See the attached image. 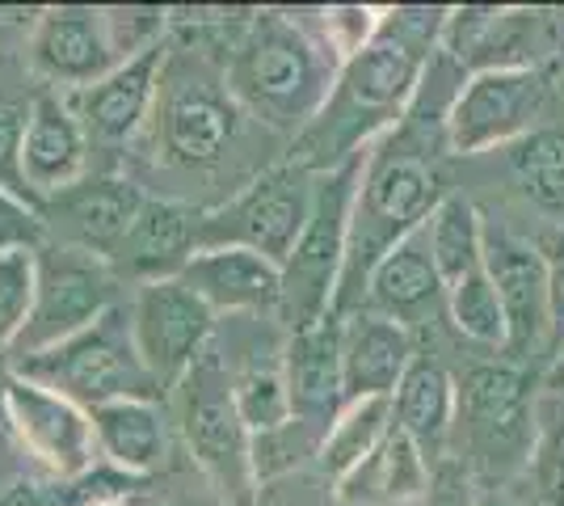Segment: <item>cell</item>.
Segmentation results:
<instances>
[{
    "mask_svg": "<svg viewBox=\"0 0 564 506\" xmlns=\"http://www.w3.org/2000/svg\"><path fill=\"white\" fill-rule=\"evenodd\" d=\"M30 64L34 73L59 89H89L106 73L118 68V55L106 34V9H85V4H64V9H47L34 39H30Z\"/></svg>",
    "mask_w": 564,
    "mask_h": 506,
    "instance_id": "16",
    "label": "cell"
},
{
    "mask_svg": "<svg viewBox=\"0 0 564 506\" xmlns=\"http://www.w3.org/2000/svg\"><path fill=\"white\" fill-rule=\"evenodd\" d=\"M13 367H18V376L64 392L68 401H76L89 413L110 401H156L161 397V385L148 376L140 351H135L127 304H115L89 330H80L76 337L51 346L43 355L13 363Z\"/></svg>",
    "mask_w": 564,
    "mask_h": 506,
    "instance_id": "6",
    "label": "cell"
},
{
    "mask_svg": "<svg viewBox=\"0 0 564 506\" xmlns=\"http://www.w3.org/2000/svg\"><path fill=\"white\" fill-rule=\"evenodd\" d=\"M531 473L543 506H564V397L543 401L535 418V443H531Z\"/></svg>",
    "mask_w": 564,
    "mask_h": 506,
    "instance_id": "33",
    "label": "cell"
},
{
    "mask_svg": "<svg viewBox=\"0 0 564 506\" xmlns=\"http://www.w3.org/2000/svg\"><path fill=\"white\" fill-rule=\"evenodd\" d=\"M540 68H485L464 80L447 115V148L459 157H476L485 148L514 144L527 131L543 106Z\"/></svg>",
    "mask_w": 564,
    "mask_h": 506,
    "instance_id": "10",
    "label": "cell"
},
{
    "mask_svg": "<svg viewBox=\"0 0 564 506\" xmlns=\"http://www.w3.org/2000/svg\"><path fill=\"white\" fill-rule=\"evenodd\" d=\"M85 169H89V136L76 119L72 101L55 89L34 94L22 136V177L34 203L43 207V198L76 186Z\"/></svg>",
    "mask_w": 564,
    "mask_h": 506,
    "instance_id": "18",
    "label": "cell"
},
{
    "mask_svg": "<svg viewBox=\"0 0 564 506\" xmlns=\"http://www.w3.org/2000/svg\"><path fill=\"white\" fill-rule=\"evenodd\" d=\"M4 413H9V427L18 431V439L59 477H80L94 464V418L64 392L34 385L13 372L4 385Z\"/></svg>",
    "mask_w": 564,
    "mask_h": 506,
    "instance_id": "13",
    "label": "cell"
},
{
    "mask_svg": "<svg viewBox=\"0 0 564 506\" xmlns=\"http://www.w3.org/2000/svg\"><path fill=\"white\" fill-rule=\"evenodd\" d=\"M34 258H39V295H34V313L25 321L22 337L9 351L13 363L68 342L94 321H101L115 304H122L115 270L94 254L47 245Z\"/></svg>",
    "mask_w": 564,
    "mask_h": 506,
    "instance_id": "8",
    "label": "cell"
},
{
    "mask_svg": "<svg viewBox=\"0 0 564 506\" xmlns=\"http://www.w3.org/2000/svg\"><path fill=\"white\" fill-rule=\"evenodd\" d=\"M547 262V291H552V321L564 325V233H547L540 245Z\"/></svg>",
    "mask_w": 564,
    "mask_h": 506,
    "instance_id": "37",
    "label": "cell"
},
{
    "mask_svg": "<svg viewBox=\"0 0 564 506\" xmlns=\"http://www.w3.org/2000/svg\"><path fill=\"white\" fill-rule=\"evenodd\" d=\"M362 482L358 494H367V498H388V503H404V498H417L425 485V460L422 452L413 448V439L404 431H388V439L379 443L371 456L362 460L358 469H354L350 477H346V489L350 485Z\"/></svg>",
    "mask_w": 564,
    "mask_h": 506,
    "instance_id": "30",
    "label": "cell"
},
{
    "mask_svg": "<svg viewBox=\"0 0 564 506\" xmlns=\"http://www.w3.org/2000/svg\"><path fill=\"white\" fill-rule=\"evenodd\" d=\"M4 385H9V376L0 372V406H4Z\"/></svg>",
    "mask_w": 564,
    "mask_h": 506,
    "instance_id": "39",
    "label": "cell"
},
{
    "mask_svg": "<svg viewBox=\"0 0 564 506\" xmlns=\"http://www.w3.org/2000/svg\"><path fill=\"white\" fill-rule=\"evenodd\" d=\"M131 309V334L140 351L148 376L165 388H177L189 363L198 359L215 334V313L182 283V279H161L135 291Z\"/></svg>",
    "mask_w": 564,
    "mask_h": 506,
    "instance_id": "11",
    "label": "cell"
},
{
    "mask_svg": "<svg viewBox=\"0 0 564 506\" xmlns=\"http://www.w3.org/2000/svg\"><path fill=\"white\" fill-rule=\"evenodd\" d=\"M425 245L443 288L459 283L464 274L485 266V216L471 207V198L447 191V198L425 219Z\"/></svg>",
    "mask_w": 564,
    "mask_h": 506,
    "instance_id": "26",
    "label": "cell"
},
{
    "mask_svg": "<svg viewBox=\"0 0 564 506\" xmlns=\"http://www.w3.org/2000/svg\"><path fill=\"white\" fill-rule=\"evenodd\" d=\"M169 47L140 51L131 60H122L115 73H106L97 85L72 94V110L89 136V148H122L140 136L143 127L152 122L156 110V89H161V73H165Z\"/></svg>",
    "mask_w": 564,
    "mask_h": 506,
    "instance_id": "15",
    "label": "cell"
},
{
    "mask_svg": "<svg viewBox=\"0 0 564 506\" xmlns=\"http://www.w3.org/2000/svg\"><path fill=\"white\" fill-rule=\"evenodd\" d=\"M485 270L494 279L501 316H506V363H522L535 355L552 334V291H547V262L540 245L522 241L506 228L485 224Z\"/></svg>",
    "mask_w": 564,
    "mask_h": 506,
    "instance_id": "12",
    "label": "cell"
},
{
    "mask_svg": "<svg viewBox=\"0 0 564 506\" xmlns=\"http://www.w3.org/2000/svg\"><path fill=\"white\" fill-rule=\"evenodd\" d=\"M392 422L413 439L425 464L443 456L455 431V380L434 355H413L409 372L400 376L392 392Z\"/></svg>",
    "mask_w": 564,
    "mask_h": 506,
    "instance_id": "24",
    "label": "cell"
},
{
    "mask_svg": "<svg viewBox=\"0 0 564 506\" xmlns=\"http://www.w3.org/2000/svg\"><path fill=\"white\" fill-rule=\"evenodd\" d=\"M451 9H392L362 51L341 60L321 119L300 136L295 165L333 169L388 136L422 85L430 55L443 43Z\"/></svg>",
    "mask_w": 564,
    "mask_h": 506,
    "instance_id": "1",
    "label": "cell"
},
{
    "mask_svg": "<svg viewBox=\"0 0 564 506\" xmlns=\"http://www.w3.org/2000/svg\"><path fill=\"white\" fill-rule=\"evenodd\" d=\"M447 316L476 346H489V351L506 346V316H501V300H497V288L485 266L447 288Z\"/></svg>",
    "mask_w": 564,
    "mask_h": 506,
    "instance_id": "31",
    "label": "cell"
},
{
    "mask_svg": "<svg viewBox=\"0 0 564 506\" xmlns=\"http://www.w3.org/2000/svg\"><path fill=\"white\" fill-rule=\"evenodd\" d=\"M39 249H13L0 254V359L13 351V342L22 337L25 321L34 313V295H39Z\"/></svg>",
    "mask_w": 564,
    "mask_h": 506,
    "instance_id": "32",
    "label": "cell"
},
{
    "mask_svg": "<svg viewBox=\"0 0 564 506\" xmlns=\"http://www.w3.org/2000/svg\"><path fill=\"white\" fill-rule=\"evenodd\" d=\"M143 198L148 194L135 182H122V177H80L68 191L43 198L39 216H43L47 237H55V245L80 249V254H94L101 262H110L115 249L122 245V237L131 233L135 216H140Z\"/></svg>",
    "mask_w": 564,
    "mask_h": 506,
    "instance_id": "14",
    "label": "cell"
},
{
    "mask_svg": "<svg viewBox=\"0 0 564 506\" xmlns=\"http://www.w3.org/2000/svg\"><path fill=\"white\" fill-rule=\"evenodd\" d=\"M198 233H203V212L177 203V198H143L140 216L131 224V233L110 258L115 279H131V283H161V279H177L182 266L198 254Z\"/></svg>",
    "mask_w": 564,
    "mask_h": 506,
    "instance_id": "17",
    "label": "cell"
},
{
    "mask_svg": "<svg viewBox=\"0 0 564 506\" xmlns=\"http://www.w3.org/2000/svg\"><path fill=\"white\" fill-rule=\"evenodd\" d=\"M282 372L291 392V418L316 431H329L333 418L346 406L341 385V316H325L282 346Z\"/></svg>",
    "mask_w": 564,
    "mask_h": 506,
    "instance_id": "21",
    "label": "cell"
},
{
    "mask_svg": "<svg viewBox=\"0 0 564 506\" xmlns=\"http://www.w3.org/2000/svg\"><path fill=\"white\" fill-rule=\"evenodd\" d=\"M215 316L219 313H279L282 266L240 245L198 249L177 274Z\"/></svg>",
    "mask_w": 564,
    "mask_h": 506,
    "instance_id": "20",
    "label": "cell"
},
{
    "mask_svg": "<svg viewBox=\"0 0 564 506\" xmlns=\"http://www.w3.org/2000/svg\"><path fill=\"white\" fill-rule=\"evenodd\" d=\"M510 173L543 216H564V136L561 131H527L510 144Z\"/></svg>",
    "mask_w": 564,
    "mask_h": 506,
    "instance_id": "29",
    "label": "cell"
},
{
    "mask_svg": "<svg viewBox=\"0 0 564 506\" xmlns=\"http://www.w3.org/2000/svg\"><path fill=\"white\" fill-rule=\"evenodd\" d=\"M182 434L194 460L215 477L224 494L245 498L253 477V434L245 431L232 401V376L224 355L207 346L182 376Z\"/></svg>",
    "mask_w": 564,
    "mask_h": 506,
    "instance_id": "9",
    "label": "cell"
},
{
    "mask_svg": "<svg viewBox=\"0 0 564 506\" xmlns=\"http://www.w3.org/2000/svg\"><path fill=\"white\" fill-rule=\"evenodd\" d=\"M47 241V228L34 203H25L18 194L0 191V254H13V249H43Z\"/></svg>",
    "mask_w": 564,
    "mask_h": 506,
    "instance_id": "36",
    "label": "cell"
},
{
    "mask_svg": "<svg viewBox=\"0 0 564 506\" xmlns=\"http://www.w3.org/2000/svg\"><path fill=\"white\" fill-rule=\"evenodd\" d=\"M312 194H316L312 169L295 165V161L265 169L228 207L203 212L198 249L240 245V249L270 258L274 266H286V258L295 254V245L304 237L307 216H312Z\"/></svg>",
    "mask_w": 564,
    "mask_h": 506,
    "instance_id": "7",
    "label": "cell"
},
{
    "mask_svg": "<svg viewBox=\"0 0 564 506\" xmlns=\"http://www.w3.org/2000/svg\"><path fill=\"white\" fill-rule=\"evenodd\" d=\"M165 9H106V34H110L118 64L148 47H156V43H165Z\"/></svg>",
    "mask_w": 564,
    "mask_h": 506,
    "instance_id": "34",
    "label": "cell"
},
{
    "mask_svg": "<svg viewBox=\"0 0 564 506\" xmlns=\"http://www.w3.org/2000/svg\"><path fill=\"white\" fill-rule=\"evenodd\" d=\"M543 388L552 392V397H561L564 392V351L552 359V367H547V376H543Z\"/></svg>",
    "mask_w": 564,
    "mask_h": 506,
    "instance_id": "38",
    "label": "cell"
},
{
    "mask_svg": "<svg viewBox=\"0 0 564 506\" xmlns=\"http://www.w3.org/2000/svg\"><path fill=\"white\" fill-rule=\"evenodd\" d=\"M25 115H30V106H9V101H0V191L34 203V194H30V186H25V177H22ZM34 207H39V203H34Z\"/></svg>",
    "mask_w": 564,
    "mask_h": 506,
    "instance_id": "35",
    "label": "cell"
},
{
    "mask_svg": "<svg viewBox=\"0 0 564 506\" xmlns=\"http://www.w3.org/2000/svg\"><path fill=\"white\" fill-rule=\"evenodd\" d=\"M397 422H392V397H362V401H346L341 413L333 418V427L321 439V469L346 482L362 460L376 452L388 439Z\"/></svg>",
    "mask_w": 564,
    "mask_h": 506,
    "instance_id": "27",
    "label": "cell"
},
{
    "mask_svg": "<svg viewBox=\"0 0 564 506\" xmlns=\"http://www.w3.org/2000/svg\"><path fill=\"white\" fill-rule=\"evenodd\" d=\"M438 309H447V288H443V279L434 270L422 224L409 241H400L392 254H383L376 262L358 313L388 316L404 330H413V325H425Z\"/></svg>",
    "mask_w": 564,
    "mask_h": 506,
    "instance_id": "22",
    "label": "cell"
},
{
    "mask_svg": "<svg viewBox=\"0 0 564 506\" xmlns=\"http://www.w3.org/2000/svg\"><path fill=\"white\" fill-rule=\"evenodd\" d=\"M371 161V148L346 157L341 165L325 169L316 177L312 194V216L295 254L282 266V300L279 316L291 334L333 316L341 270H346V241H350V212L354 194L362 186V173Z\"/></svg>",
    "mask_w": 564,
    "mask_h": 506,
    "instance_id": "4",
    "label": "cell"
},
{
    "mask_svg": "<svg viewBox=\"0 0 564 506\" xmlns=\"http://www.w3.org/2000/svg\"><path fill=\"white\" fill-rule=\"evenodd\" d=\"M232 376V401L245 422V431L270 434L291 422V392H286V372H282V351L274 355H249Z\"/></svg>",
    "mask_w": 564,
    "mask_h": 506,
    "instance_id": "28",
    "label": "cell"
},
{
    "mask_svg": "<svg viewBox=\"0 0 564 506\" xmlns=\"http://www.w3.org/2000/svg\"><path fill=\"white\" fill-rule=\"evenodd\" d=\"M417 355L413 330L376 313L341 316V385L346 401L362 397H392L400 376Z\"/></svg>",
    "mask_w": 564,
    "mask_h": 506,
    "instance_id": "23",
    "label": "cell"
},
{
    "mask_svg": "<svg viewBox=\"0 0 564 506\" xmlns=\"http://www.w3.org/2000/svg\"><path fill=\"white\" fill-rule=\"evenodd\" d=\"M447 198L443 173L434 169V152L404 144L397 127L371 144V161L362 173V186L354 194L350 241H346V270L333 316H350L362 309L367 279L383 254H392L400 241H409L434 207Z\"/></svg>",
    "mask_w": 564,
    "mask_h": 506,
    "instance_id": "3",
    "label": "cell"
},
{
    "mask_svg": "<svg viewBox=\"0 0 564 506\" xmlns=\"http://www.w3.org/2000/svg\"><path fill=\"white\" fill-rule=\"evenodd\" d=\"M341 60L291 13H253L228 51V89L245 115L304 136L321 119Z\"/></svg>",
    "mask_w": 564,
    "mask_h": 506,
    "instance_id": "2",
    "label": "cell"
},
{
    "mask_svg": "<svg viewBox=\"0 0 564 506\" xmlns=\"http://www.w3.org/2000/svg\"><path fill=\"white\" fill-rule=\"evenodd\" d=\"M89 418H94L97 452L110 464L127 473H152L165 464L169 434L156 401H110V406H97Z\"/></svg>",
    "mask_w": 564,
    "mask_h": 506,
    "instance_id": "25",
    "label": "cell"
},
{
    "mask_svg": "<svg viewBox=\"0 0 564 506\" xmlns=\"http://www.w3.org/2000/svg\"><path fill=\"white\" fill-rule=\"evenodd\" d=\"M245 110L236 106L228 76L207 73L203 51L189 60L186 47H169L156 110H152V148L169 169H215L228 161L240 136Z\"/></svg>",
    "mask_w": 564,
    "mask_h": 506,
    "instance_id": "5",
    "label": "cell"
},
{
    "mask_svg": "<svg viewBox=\"0 0 564 506\" xmlns=\"http://www.w3.org/2000/svg\"><path fill=\"white\" fill-rule=\"evenodd\" d=\"M455 418L468 422L471 439H480L489 452L535 443V413L531 392L518 363H476L455 385Z\"/></svg>",
    "mask_w": 564,
    "mask_h": 506,
    "instance_id": "19",
    "label": "cell"
}]
</instances>
